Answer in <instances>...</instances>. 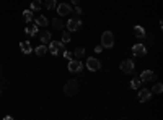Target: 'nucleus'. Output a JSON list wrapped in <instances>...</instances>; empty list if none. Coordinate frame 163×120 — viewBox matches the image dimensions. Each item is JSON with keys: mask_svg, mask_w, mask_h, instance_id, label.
Instances as JSON below:
<instances>
[{"mask_svg": "<svg viewBox=\"0 0 163 120\" xmlns=\"http://www.w3.org/2000/svg\"><path fill=\"white\" fill-rule=\"evenodd\" d=\"M70 39H72V34H70V31H64L62 33V42H69Z\"/></svg>", "mask_w": 163, "mask_h": 120, "instance_id": "obj_23", "label": "nucleus"}, {"mask_svg": "<svg viewBox=\"0 0 163 120\" xmlns=\"http://www.w3.org/2000/svg\"><path fill=\"white\" fill-rule=\"evenodd\" d=\"M64 47H65L64 42H59V41H51V42H49V52H51L52 55L62 54L64 52Z\"/></svg>", "mask_w": 163, "mask_h": 120, "instance_id": "obj_3", "label": "nucleus"}, {"mask_svg": "<svg viewBox=\"0 0 163 120\" xmlns=\"http://www.w3.org/2000/svg\"><path fill=\"white\" fill-rule=\"evenodd\" d=\"M72 3H74V5H79V3H80V0H72Z\"/></svg>", "mask_w": 163, "mask_h": 120, "instance_id": "obj_29", "label": "nucleus"}, {"mask_svg": "<svg viewBox=\"0 0 163 120\" xmlns=\"http://www.w3.org/2000/svg\"><path fill=\"white\" fill-rule=\"evenodd\" d=\"M80 24H82V20L80 18H77V20H69L67 21V29L70 31V33H72V31H77V29H79V28H80Z\"/></svg>", "mask_w": 163, "mask_h": 120, "instance_id": "obj_10", "label": "nucleus"}, {"mask_svg": "<svg viewBox=\"0 0 163 120\" xmlns=\"http://www.w3.org/2000/svg\"><path fill=\"white\" fill-rule=\"evenodd\" d=\"M75 13H77V15H82V8L79 5H75Z\"/></svg>", "mask_w": 163, "mask_h": 120, "instance_id": "obj_27", "label": "nucleus"}, {"mask_svg": "<svg viewBox=\"0 0 163 120\" xmlns=\"http://www.w3.org/2000/svg\"><path fill=\"white\" fill-rule=\"evenodd\" d=\"M39 31V26L36 24V23H34V24H30V26H28L26 28V29H25V33L28 34V36H30V38H33V36H36V33Z\"/></svg>", "mask_w": 163, "mask_h": 120, "instance_id": "obj_12", "label": "nucleus"}, {"mask_svg": "<svg viewBox=\"0 0 163 120\" xmlns=\"http://www.w3.org/2000/svg\"><path fill=\"white\" fill-rule=\"evenodd\" d=\"M64 93L67 96H75L79 93V81L75 80H69L65 84H64Z\"/></svg>", "mask_w": 163, "mask_h": 120, "instance_id": "obj_1", "label": "nucleus"}, {"mask_svg": "<svg viewBox=\"0 0 163 120\" xmlns=\"http://www.w3.org/2000/svg\"><path fill=\"white\" fill-rule=\"evenodd\" d=\"M46 52H47V47H46L44 44L39 46V47H36V54H38V55H44Z\"/></svg>", "mask_w": 163, "mask_h": 120, "instance_id": "obj_25", "label": "nucleus"}, {"mask_svg": "<svg viewBox=\"0 0 163 120\" xmlns=\"http://www.w3.org/2000/svg\"><path fill=\"white\" fill-rule=\"evenodd\" d=\"M101 51H103V46H96V47H95V52H96V54L101 52Z\"/></svg>", "mask_w": 163, "mask_h": 120, "instance_id": "obj_28", "label": "nucleus"}, {"mask_svg": "<svg viewBox=\"0 0 163 120\" xmlns=\"http://www.w3.org/2000/svg\"><path fill=\"white\" fill-rule=\"evenodd\" d=\"M55 5H57V0H44V7L47 10H54Z\"/></svg>", "mask_w": 163, "mask_h": 120, "instance_id": "obj_18", "label": "nucleus"}, {"mask_svg": "<svg viewBox=\"0 0 163 120\" xmlns=\"http://www.w3.org/2000/svg\"><path fill=\"white\" fill-rule=\"evenodd\" d=\"M36 24H38V26H47V18H46L44 15H39V16L36 18Z\"/></svg>", "mask_w": 163, "mask_h": 120, "instance_id": "obj_19", "label": "nucleus"}, {"mask_svg": "<svg viewBox=\"0 0 163 120\" xmlns=\"http://www.w3.org/2000/svg\"><path fill=\"white\" fill-rule=\"evenodd\" d=\"M139 78H140V81H142V83H147V81H153L157 76H155V73L152 72V70H144V72L140 73Z\"/></svg>", "mask_w": 163, "mask_h": 120, "instance_id": "obj_7", "label": "nucleus"}, {"mask_svg": "<svg viewBox=\"0 0 163 120\" xmlns=\"http://www.w3.org/2000/svg\"><path fill=\"white\" fill-rule=\"evenodd\" d=\"M57 13H59V16H67L72 13V7L69 3H60V5H57Z\"/></svg>", "mask_w": 163, "mask_h": 120, "instance_id": "obj_8", "label": "nucleus"}, {"mask_svg": "<svg viewBox=\"0 0 163 120\" xmlns=\"http://www.w3.org/2000/svg\"><path fill=\"white\" fill-rule=\"evenodd\" d=\"M52 26L55 28V29H62V28L65 26V23H64L62 16H59V18H54V20H52Z\"/></svg>", "mask_w": 163, "mask_h": 120, "instance_id": "obj_15", "label": "nucleus"}, {"mask_svg": "<svg viewBox=\"0 0 163 120\" xmlns=\"http://www.w3.org/2000/svg\"><path fill=\"white\" fill-rule=\"evenodd\" d=\"M101 46L106 47V49H111L113 46H114V34H113L111 31H104L101 34Z\"/></svg>", "mask_w": 163, "mask_h": 120, "instance_id": "obj_2", "label": "nucleus"}, {"mask_svg": "<svg viewBox=\"0 0 163 120\" xmlns=\"http://www.w3.org/2000/svg\"><path fill=\"white\" fill-rule=\"evenodd\" d=\"M132 54L136 55V57H144V55L147 54V49L144 44H136L132 47Z\"/></svg>", "mask_w": 163, "mask_h": 120, "instance_id": "obj_9", "label": "nucleus"}, {"mask_svg": "<svg viewBox=\"0 0 163 120\" xmlns=\"http://www.w3.org/2000/svg\"><path fill=\"white\" fill-rule=\"evenodd\" d=\"M140 83H142V81H140V78H139V76H136V78H134V80L131 81V88L137 89V88L140 86Z\"/></svg>", "mask_w": 163, "mask_h": 120, "instance_id": "obj_21", "label": "nucleus"}, {"mask_svg": "<svg viewBox=\"0 0 163 120\" xmlns=\"http://www.w3.org/2000/svg\"><path fill=\"white\" fill-rule=\"evenodd\" d=\"M82 68H83V63H82L80 60L70 59V62H69V72L77 73V72H82Z\"/></svg>", "mask_w": 163, "mask_h": 120, "instance_id": "obj_5", "label": "nucleus"}, {"mask_svg": "<svg viewBox=\"0 0 163 120\" xmlns=\"http://www.w3.org/2000/svg\"><path fill=\"white\" fill-rule=\"evenodd\" d=\"M134 34H136L139 39H142V38H145V29L142 26H136L134 28Z\"/></svg>", "mask_w": 163, "mask_h": 120, "instance_id": "obj_16", "label": "nucleus"}, {"mask_svg": "<svg viewBox=\"0 0 163 120\" xmlns=\"http://www.w3.org/2000/svg\"><path fill=\"white\" fill-rule=\"evenodd\" d=\"M163 91V86H161V83H155L153 84V89H152V93H155V94H160Z\"/></svg>", "mask_w": 163, "mask_h": 120, "instance_id": "obj_20", "label": "nucleus"}, {"mask_svg": "<svg viewBox=\"0 0 163 120\" xmlns=\"http://www.w3.org/2000/svg\"><path fill=\"white\" fill-rule=\"evenodd\" d=\"M62 55H64L65 59H69V60L72 59V52H69V51H64V52H62Z\"/></svg>", "mask_w": 163, "mask_h": 120, "instance_id": "obj_26", "label": "nucleus"}, {"mask_svg": "<svg viewBox=\"0 0 163 120\" xmlns=\"http://www.w3.org/2000/svg\"><path fill=\"white\" fill-rule=\"evenodd\" d=\"M20 49H21V52L23 54H31V42L30 41H23V42H20Z\"/></svg>", "mask_w": 163, "mask_h": 120, "instance_id": "obj_13", "label": "nucleus"}, {"mask_svg": "<svg viewBox=\"0 0 163 120\" xmlns=\"http://www.w3.org/2000/svg\"><path fill=\"white\" fill-rule=\"evenodd\" d=\"M121 72L126 75H131L134 72V62L132 60H124L121 62Z\"/></svg>", "mask_w": 163, "mask_h": 120, "instance_id": "obj_6", "label": "nucleus"}, {"mask_svg": "<svg viewBox=\"0 0 163 120\" xmlns=\"http://www.w3.org/2000/svg\"><path fill=\"white\" fill-rule=\"evenodd\" d=\"M41 7H42L41 0H34V2L31 3V10H41Z\"/></svg>", "mask_w": 163, "mask_h": 120, "instance_id": "obj_22", "label": "nucleus"}, {"mask_svg": "<svg viewBox=\"0 0 163 120\" xmlns=\"http://www.w3.org/2000/svg\"><path fill=\"white\" fill-rule=\"evenodd\" d=\"M33 10H25L23 11V20L26 21V23H31V21H33Z\"/></svg>", "mask_w": 163, "mask_h": 120, "instance_id": "obj_17", "label": "nucleus"}, {"mask_svg": "<svg viewBox=\"0 0 163 120\" xmlns=\"http://www.w3.org/2000/svg\"><path fill=\"white\" fill-rule=\"evenodd\" d=\"M52 41V34L51 33H49V31H44V33H41V42H42V44H49V42H51Z\"/></svg>", "mask_w": 163, "mask_h": 120, "instance_id": "obj_14", "label": "nucleus"}, {"mask_svg": "<svg viewBox=\"0 0 163 120\" xmlns=\"http://www.w3.org/2000/svg\"><path fill=\"white\" fill-rule=\"evenodd\" d=\"M150 97H152V91L150 89H140V93H139V101L140 102L150 101Z\"/></svg>", "mask_w": 163, "mask_h": 120, "instance_id": "obj_11", "label": "nucleus"}, {"mask_svg": "<svg viewBox=\"0 0 163 120\" xmlns=\"http://www.w3.org/2000/svg\"><path fill=\"white\" fill-rule=\"evenodd\" d=\"M85 65H87V68L90 70V72H98V70L101 68V62L98 60L96 57H90Z\"/></svg>", "mask_w": 163, "mask_h": 120, "instance_id": "obj_4", "label": "nucleus"}, {"mask_svg": "<svg viewBox=\"0 0 163 120\" xmlns=\"http://www.w3.org/2000/svg\"><path fill=\"white\" fill-rule=\"evenodd\" d=\"M83 54H85V49L83 47H77L75 51L72 52V55H75V57H82Z\"/></svg>", "mask_w": 163, "mask_h": 120, "instance_id": "obj_24", "label": "nucleus"}]
</instances>
